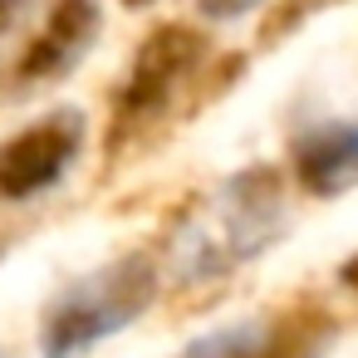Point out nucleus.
I'll return each instance as SVG.
<instances>
[{
	"label": "nucleus",
	"mask_w": 358,
	"mask_h": 358,
	"mask_svg": "<svg viewBox=\"0 0 358 358\" xmlns=\"http://www.w3.org/2000/svg\"><path fill=\"white\" fill-rule=\"evenodd\" d=\"M25 6H30V0H0V35H6V30L25 15Z\"/></svg>",
	"instance_id": "9b49d317"
},
{
	"label": "nucleus",
	"mask_w": 358,
	"mask_h": 358,
	"mask_svg": "<svg viewBox=\"0 0 358 358\" xmlns=\"http://www.w3.org/2000/svg\"><path fill=\"white\" fill-rule=\"evenodd\" d=\"M260 6H265V0H196L201 20H241V15H250Z\"/></svg>",
	"instance_id": "9d476101"
},
{
	"label": "nucleus",
	"mask_w": 358,
	"mask_h": 358,
	"mask_svg": "<svg viewBox=\"0 0 358 358\" xmlns=\"http://www.w3.org/2000/svg\"><path fill=\"white\" fill-rule=\"evenodd\" d=\"M338 280H343V285H348V289L358 294V250H353V255H348V260L338 265Z\"/></svg>",
	"instance_id": "f8f14e48"
},
{
	"label": "nucleus",
	"mask_w": 358,
	"mask_h": 358,
	"mask_svg": "<svg viewBox=\"0 0 358 358\" xmlns=\"http://www.w3.org/2000/svg\"><path fill=\"white\" fill-rule=\"evenodd\" d=\"M201 59H206L201 30H192V25H157L138 45V59H133V69H128V79L118 89V103H113L118 138L148 128L152 118H162L172 108V99L182 94V84L196 74Z\"/></svg>",
	"instance_id": "7ed1b4c3"
},
{
	"label": "nucleus",
	"mask_w": 358,
	"mask_h": 358,
	"mask_svg": "<svg viewBox=\"0 0 358 358\" xmlns=\"http://www.w3.org/2000/svg\"><path fill=\"white\" fill-rule=\"evenodd\" d=\"M99 35V0H50L40 35L15 59V84L35 89L50 79H64Z\"/></svg>",
	"instance_id": "39448f33"
},
{
	"label": "nucleus",
	"mask_w": 358,
	"mask_h": 358,
	"mask_svg": "<svg viewBox=\"0 0 358 358\" xmlns=\"http://www.w3.org/2000/svg\"><path fill=\"white\" fill-rule=\"evenodd\" d=\"M334 338V319L324 314H294V319H280V324H260L255 343L245 358H324Z\"/></svg>",
	"instance_id": "0eeeda50"
},
{
	"label": "nucleus",
	"mask_w": 358,
	"mask_h": 358,
	"mask_svg": "<svg viewBox=\"0 0 358 358\" xmlns=\"http://www.w3.org/2000/svg\"><path fill=\"white\" fill-rule=\"evenodd\" d=\"M152 294H157V260L143 250L84 275L45 314V329H40L45 358H79L108 334H123L152 304Z\"/></svg>",
	"instance_id": "f03ea898"
},
{
	"label": "nucleus",
	"mask_w": 358,
	"mask_h": 358,
	"mask_svg": "<svg viewBox=\"0 0 358 358\" xmlns=\"http://www.w3.org/2000/svg\"><path fill=\"white\" fill-rule=\"evenodd\" d=\"M123 6H128V10H143V6H152V0H123Z\"/></svg>",
	"instance_id": "ddd939ff"
},
{
	"label": "nucleus",
	"mask_w": 358,
	"mask_h": 358,
	"mask_svg": "<svg viewBox=\"0 0 358 358\" xmlns=\"http://www.w3.org/2000/svg\"><path fill=\"white\" fill-rule=\"evenodd\" d=\"M334 6H343V0H280V6L270 10V20L260 25V45L270 50V45H280V40H289L304 20H314V15H324V10H334Z\"/></svg>",
	"instance_id": "6e6552de"
},
{
	"label": "nucleus",
	"mask_w": 358,
	"mask_h": 358,
	"mask_svg": "<svg viewBox=\"0 0 358 358\" xmlns=\"http://www.w3.org/2000/svg\"><path fill=\"white\" fill-rule=\"evenodd\" d=\"M260 324H236V329H216V334H201L192 348H182L177 358H245L250 343H255Z\"/></svg>",
	"instance_id": "1a4fd4ad"
},
{
	"label": "nucleus",
	"mask_w": 358,
	"mask_h": 358,
	"mask_svg": "<svg viewBox=\"0 0 358 358\" xmlns=\"http://www.w3.org/2000/svg\"><path fill=\"white\" fill-rule=\"evenodd\" d=\"M285 226L280 206V177L270 167H250L236 182L216 192V201H201V211H187V236L177 241L182 275H226L245 260H255Z\"/></svg>",
	"instance_id": "f257e3e1"
},
{
	"label": "nucleus",
	"mask_w": 358,
	"mask_h": 358,
	"mask_svg": "<svg viewBox=\"0 0 358 358\" xmlns=\"http://www.w3.org/2000/svg\"><path fill=\"white\" fill-rule=\"evenodd\" d=\"M84 148V113L64 108L50 113L40 123H30L25 133L0 143V196L6 201H30L40 192H50L79 157Z\"/></svg>",
	"instance_id": "20e7f679"
},
{
	"label": "nucleus",
	"mask_w": 358,
	"mask_h": 358,
	"mask_svg": "<svg viewBox=\"0 0 358 358\" xmlns=\"http://www.w3.org/2000/svg\"><path fill=\"white\" fill-rule=\"evenodd\" d=\"M294 177L309 196H343L358 187V123H319L294 143Z\"/></svg>",
	"instance_id": "423d86ee"
}]
</instances>
